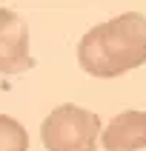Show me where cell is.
<instances>
[{
	"label": "cell",
	"mask_w": 146,
	"mask_h": 151,
	"mask_svg": "<svg viewBox=\"0 0 146 151\" xmlns=\"http://www.w3.org/2000/svg\"><path fill=\"white\" fill-rule=\"evenodd\" d=\"M77 63L86 74L109 80L146 63V14L123 12L92 26L77 43Z\"/></svg>",
	"instance_id": "1"
},
{
	"label": "cell",
	"mask_w": 146,
	"mask_h": 151,
	"mask_svg": "<svg viewBox=\"0 0 146 151\" xmlns=\"http://www.w3.org/2000/svg\"><path fill=\"white\" fill-rule=\"evenodd\" d=\"M100 137V117L75 103L57 106L40 126V140L46 151H94Z\"/></svg>",
	"instance_id": "2"
},
{
	"label": "cell",
	"mask_w": 146,
	"mask_h": 151,
	"mask_svg": "<svg viewBox=\"0 0 146 151\" xmlns=\"http://www.w3.org/2000/svg\"><path fill=\"white\" fill-rule=\"evenodd\" d=\"M34 66L29 51V26L17 12L0 9V74H20Z\"/></svg>",
	"instance_id": "3"
},
{
	"label": "cell",
	"mask_w": 146,
	"mask_h": 151,
	"mask_svg": "<svg viewBox=\"0 0 146 151\" xmlns=\"http://www.w3.org/2000/svg\"><path fill=\"white\" fill-rule=\"evenodd\" d=\"M103 148L106 151H140L146 148V111L129 109L120 111L118 117L100 131Z\"/></svg>",
	"instance_id": "4"
},
{
	"label": "cell",
	"mask_w": 146,
	"mask_h": 151,
	"mask_svg": "<svg viewBox=\"0 0 146 151\" xmlns=\"http://www.w3.org/2000/svg\"><path fill=\"white\" fill-rule=\"evenodd\" d=\"M0 151H29V131L9 114H0Z\"/></svg>",
	"instance_id": "5"
}]
</instances>
